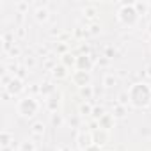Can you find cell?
I'll list each match as a JSON object with an SVG mask.
<instances>
[{"instance_id":"cell-1","label":"cell","mask_w":151,"mask_h":151,"mask_svg":"<svg viewBox=\"0 0 151 151\" xmlns=\"http://www.w3.org/2000/svg\"><path fill=\"white\" fill-rule=\"evenodd\" d=\"M128 94H130V103L137 109H144L151 101V87L147 84H133Z\"/></svg>"},{"instance_id":"cell-2","label":"cell","mask_w":151,"mask_h":151,"mask_svg":"<svg viewBox=\"0 0 151 151\" xmlns=\"http://www.w3.org/2000/svg\"><path fill=\"white\" fill-rule=\"evenodd\" d=\"M117 18H119V22H121L123 25L132 27V25H135V22L139 20V13L135 11L133 4H123L121 9L117 11Z\"/></svg>"},{"instance_id":"cell-3","label":"cell","mask_w":151,"mask_h":151,"mask_svg":"<svg viewBox=\"0 0 151 151\" xmlns=\"http://www.w3.org/2000/svg\"><path fill=\"white\" fill-rule=\"evenodd\" d=\"M16 110H18V114H20L22 117H32V116L37 114V110H39V103H37L34 98H23V100L18 101Z\"/></svg>"},{"instance_id":"cell-4","label":"cell","mask_w":151,"mask_h":151,"mask_svg":"<svg viewBox=\"0 0 151 151\" xmlns=\"http://www.w3.org/2000/svg\"><path fill=\"white\" fill-rule=\"evenodd\" d=\"M71 80L75 82V86H78V87H87L89 82H91V75L87 71H75Z\"/></svg>"},{"instance_id":"cell-5","label":"cell","mask_w":151,"mask_h":151,"mask_svg":"<svg viewBox=\"0 0 151 151\" xmlns=\"http://www.w3.org/2000/svg\"><path fill=\"white\" fill-rule=\"evenodd\" d=\"M77 69L78 71H91V68H93V59L89 57V55H80V57H77Z\"/></svg>"},{"instance_id":"cell-6","label":"cell","mask_w":151,"mask_h":151,"mask_svg":"<svg viewBox=\"0 0 151 151\" xmlns=\"http://www.w3.org/2000/svg\"><path fill=\"white\" fill-rule=\"evenodd\" d=\"M6 91L9 93V94H18V93H22L23 91V82H22V78H18V77H13V80L9 82V86L6 87Z\"/></svg>"},{"instance_id":"cell-7","label":"cell","mask_w":151,"mask_h":151,"mask_svg":"<svg viewBox=\"0 0 151 151\" xmlns=\"http://www.w3.org/2000/svg\"><path fill=\"white\" fill-rule=\"evenodd\" d=\"M93 142H94L96 146L105 144V142H107V130H101V128L94 130V133H93Z\"/></svg>"},{"instance_id":"cell-8","label":"cell","mask_w":151,"mask_h":151,"mask_svg":"<svg viewBox=\"0 0 151 151\" xmlns=\"http://www.w3.org/2000/svg\"><path fill=\"white\" fill-rule=\"evenodd\" d=\"M98 123H100V128H101V130H109V128H112V124H114V116L105 114L101 119H98Z\"/></svg>"},{"instance_id":"cell-9","label":"cell","mask_w":151,"mask_h":151,"mask_svg":"<svg viewBox=\"0 0 151 151\" xmlns=\"http://www.w3.org/2000/svg\"><path fill=\"white\" fill-rule=\"evenodd\" d=\"M48 14H50L48 9L46 7H41V4H39V7L36 9V20L37 22H46L48 20Z\"/></svg>"},{"instance_id":"cell-10","label":"cell","mask_w":151,"mask_h":151,"mask_svg":"<svg viewBox=\"0 0 151 151\" xmlns=\"http://www.w3.org/2000/svg\"><path fill=\"white\" fill-rule=\"evenodd\" d=\"M52 75H53L55 78H64L66 77V66H55L53 71H52Z\"/></svg>"},{"instance_id":"cell-11","label":"cell","mask_w":151,"mask_h":151,"mask_svg":"<svg viewBox=\"0 0 151 151\" xmlns=\"http://www.w3.org/2000/svg\"><path fill=\"white\" fill-rule=\"evenodd\" d=\"M14 140V137L9 133V132H2V147H7L11 146V142Z\"/></svg>"},{"instance_id":"cell-12","label":"cell","mask_w":151,"mask_h":151,"mask_svg":"<svg viewBox=\"0 0 151 151\" xmlns=\"http://www.w3.org/2000/svg\"><path fill=\"white\" fill-rule=\"evenodd\" d=\"M32 133H34V135H43V133H45V124H43L41 121L34 123V124H32Z\"/></svg>"},{"instance_id":"cell-13","label":"cell","mask_w":151,"mask_h":151,"mask_svg":"<svg viewBox=\"0 0 151 151\" xmlns=\"http://www.w3.org/2000/svg\"><path fill=\"white\" fill-rule=\"evenodd\" d=\"M43 94H52V93H55V87L50 84V82H45L43 86H41V89H39Z\"/></svg>"},{"instance_id":"cell-14","label":"cell","mask_w":151,"mask_h":151,"mask_svg":"<svg viewBox=\"0 0 151 151\" xmlns=\"http://www.w3.org/2000/svg\"><path fill=\"white\" fill-rule=\"evenodd\" d=\"M103 84H105V87H114L117 84V78L114 77V75H107L105 80H103Z\"/></svg>"},{"instance_id":"cell-15","label":"cell","mask_w":151,"mask_h":151,"mask_svg":"<svg viewBox=\"0 0 151 151\" xmlns=\"http://www.w3.org/2000/svg\"><path fill=\"white\" fill-rule=\"evenodd\" d=\"M133 7H135V11H137L139 14H144V13H146V9H147V4H142V2H135V4H133Z\"/></svg>"},{"instance_id":"cell-16","label":"cell","mask_w":151,"mask_h":151,"mask_svg":"<svg viewBox=\"0 0 151 151\" xmlns=\"http://www.w3.org/2000/svg\"><path fill=\"white\" fill-rule=\"evenodd\" d=\"M105 116V110L101 109V107H94L93 109V117H96V119H101Z\"/></svg>"},{"instance_id":"cell-17","label":"cell","mask_w":151,"mask_h":151,"mask_svg":"<svg viewBox=\"0 0 151 151\" xmlns=\"http://www.w3.org/2000/svg\"><path fill=\"white\" fill-rule=\"evenodd\" d=\"M36 147H34V142H30V140H25V142H22V151H34Z\"/></svg>"},{"instance_id":"cell-18","label":"cell","mask_w":151,"mask_h":151,"mask_svg":"<svg viewBox=\"0 0 151 151\" xmlns=\"http://www.w3.org/2000/svg\"><path fill=\"white\" fill-rule=\"evenodd\" d=\"M57 107H59V98H57V100H55V98L48 100V109H50L52 112H55V110H57Z\"/></svg>"},{"instance_id":"cell-19","label":"cell","mask_w":151,"mask_h":151,"mask_svg":"<svg viewBox=\"0 0 151 151\" xmlns=\"http://www.w3.org/2000/svg\"><path fill=\"white\" fill-rule=\"evenodd\" d=\"M62 60H64V66H71V64H77V59H73V57H71L69 53H66Z\"/></svg>"},{"instance_id":"cell-20","label":"cell","mask_w":151,"mask_h":151,"mask_svg":"<svg viewBox=\"0 0 151 151\" xmlns=\"http://www.w3.org/2000/svg\"><path fill=\"white\" fill-rule=\"evenodd\" d=\"M82 96H84L86 100H89V98L93 96V89H91V86H87V87H82Z\"/></svg>"},{"instance_id":"cell-21","label":"cell","mask_w":151,"mask_h":151,"mask_svg":"<svg viewBox=\"0 0 151 151\" xmlns=\"http://www.w3.org/2000/svg\"><path fill=\"white\" fill-rule=\"evenodd\" d=\"M124 112H126V110H124V107H123V105H117V107H116V110H114V117H123V116H124Z\"/></svg>"},{"instance_id":"cell-22","label":"cell","mask_w":151,"mask_h":151,"mask_svg":"<svg viewBox=\"0 0 151 151\" xmlns=\"http://www.w3.org/2000/svg\"><path fill=\"white\" fill-rule=\"evenodd\" d=\"M80 114H86V116H87V114H93V109H91L87 103H84V105L80 107Z\"/></svg>"},{"instance_id":"cell-23","label":"cell","mask_w":151,"mask_h":151,"mask_svg":"<svg viewBox=\"0 0 151 151\" xmlns=\"http://www.w3.org/2000/svg\"><path fill=\"white\" fill-rule=\"evenodd\" d=\"M119 101H121V105H124L126 101H130V94H128V93H123V94L119 96Z\"/></svg>"},{"instance_id":"cell-24","label":"cell","mask_w":151,"mask_h":151,"mask_svg":"<svg viewBox=\"0 0 151 151\" xmlns=\"http://www.w3.org/2000/svg\"><path fill=\"white\" fill-rule=\"evenodd\" d=\"M52 123H53L55 126H59V124L62 123V119H60V116H59V114H53V117H52Z\"/></svg>"},{"instance_id":"cell-25","label":"cell","mask_w":151,"mask_h":151,"mask_svg":"<svg viewBox=\"0 0 151 151\" xmlns=\"http://www.w3.org/2000/svg\"><path fill=\"white\" fill-rule=\"evenodd\" d=\"M82 151H100V147H98L96 144H91L89 147H86V149H82Z\"/></svg>"},{"instance_id":"cell-26","label":"cell","mask_w":151,"mask_h":151,"mask_svg":"<svg viewBox=\"0 0 151 151\" xmlns=\"http://www.w3.org/2000/svg\"><path fill=\"white\" fill-rule=\"evenodd\" d=\"M16 34H18V37H25V30H23V27H20V29L16 30Z\"/></svg>"},{"instance_id":"cell-27","label":"cell","mask_w":151,"mask_h":151,"mask_svg":"<svg viewBox=\"0 0 151 151\" xmlns=\"http://www.w3.org/2000/svg\"><path fill=\"white\" fill-rule=\"evenodd\" d=\"M98 30H100V27H98V25H93V27H91V32H93V34H96Z\"/></svg>"},{"instance_id":"cell-28","label":"cell","mask_w":151,"mask_h":151,"mask_svg":"<svg viewBox=\"0 0 151 151\" xmlns=\"http://www.w3.org/2000/svg\"><path fill=\"white\" fill-rule=\"evenodd\" d=\"M18 53H20L18 48H11V55H18Z\"/></svg>"},{"instance_id":"cell-29","label":"cell","mask_w":151,"mask_h":151,"mask_svg":"<svg viewBox=\"0 0 151 151\" xmlns=\"http://www.w3.org/2000/svg\"><path fill=\"white\" fill-rule=\"evenodd\" d=\"M86 13H87V16H93V14H94V9H87Z\"/></svg>"},{"instance_id":"cell-30","label":"cell","mask_w":151,"mask_h":151,"mask_svg":"<svg viewBox=\"0 0 151 151\" xmlns=\"http://www.w3.org/2000/svg\"><path fill=\"white\" fill-rule=\"evenodd\" d=\"M27 66H34V59H27Z\"/></svg>"},{"instance_id":"cell-31","label":"cell","mask_w":151,"mask_h":151,"mask_svg":"<svg viewBox=\"0 0 151 151\" xmlns=\"http://www.w3.org/2000/svg\"><path fill=\"white\" fill-rule=\"evenodd\" d=\"M59 151H71V149H69V147H60Z\"/></svg>"},{"instance_id":"cell-32","label":"cell","mask_w":151,"mask_h":151,"mask_svg":"<svg viewBox=\"0 0 151 151\" xmlns=\"http://www.w3.org/2000/svg\"><path fill=\"white\" fill-rule=\"evenodd\" d=\"M149 6H151V4H149Z\"/></svg>"}]
</instances>
